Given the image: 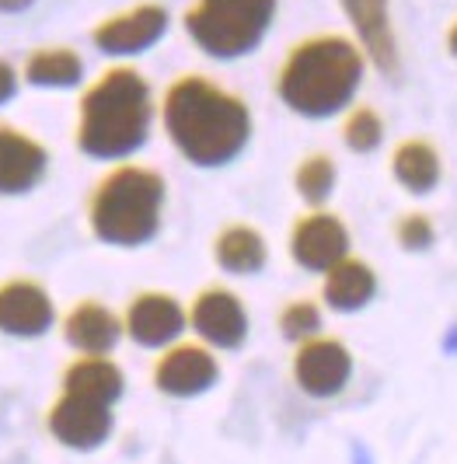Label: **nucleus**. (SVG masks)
I'll use <instances>...</instances> for the list:
<instances>
[{"mask_svg":"<svg viewBox=\"0 0 457 464\" xmlns=\"http://www.w3.org/2000/svg\"><path fill=\"white\" fill-rule=\"evenodd\" d=\"M160 126L189 164L224 168L252 140V109L203 73H182L160 98Z\"/></svg>","mask_w":457,"mask_h":464,"instance_id":"f257e3e1","label":"nucleus"},{"mask_svg":"<svg viewBox=\"0 0 457 464\" xmlns=\"http://www.w3.org/2000/svg\"><path fill=\"white\" fill-rule=\"evenodd\" d=\"M366 73L364 49L343 32H318L290 46L276 73L279 102L304 119H328L353 105Z\"/></svg>","mask_w":457,"mask_h":464,"instance_id":"f03ea898","label":"nucleus"},{"mask_svg":"<svg viewBox=\"0 0 457 464\" xmlns=\"http://www.w3.org/2000/svg\"><path fill=\"white\" fill-rule=\"evenodd\" d=\"M154 126V92L137 67H109L88 84L77 109V147L98 161H126Z\"/></svg>","mask_w":457,"mask_h":464,"instance_id":"7ed1b4c3","label":"nucleus"},{"mask_svg":"<svg viewBox=\"0 0 457 464\" xmlns=\"http://www.w3.org/2000/svg\"><path fill=\"white\" fill-rule=\"evenodd\" d=\"M164 175L147 164H115L94 186L88 203L92 234L115 248H140L160 231L164 213Z\"/></svg>","mask_w":457,"mask_h":464,"instance_id":"20e7f679","label":"nucleus"},{"mask_svg":"<svg viewBox=\"0 0 457 464\" xmlns=\"http://www.w3.org/2000/svg\"><path fill=\"white\" fill-rule=\"evenodd\" d=\"M279 0H192L182 14L192 46L213 60H238L262 46Z\"/></svg>","mask_w":457,"mask_h":464,"instance_id":"39448f33","label":"nucleus"},{"mask_svg":"<svg viewBox=\"0 0 457 464\" xmlns=\"http://www.w3.org/2000/svg\"><path fill=\"white\" fill-rule=\"evenodd\" d=\"M171 14L158 0H140L126 11H115L109 18L92 28V43L105 56H140L147 49H154L168 35Z\"/></svg>","mask_w":457,"mask_h":464,"instance_id":"423d86ee","label":"nucleus"},{"mask_svg":"<svg viewBox=\"0 0 457 464\" xmlns=\"http://www.w3.org/2000/svg\"><path fill=\"white\" fill-rule=\"evenodd\" d=\"M185 318L209 349H238L248 339V307L228 286H203L185 307Z\"/></svg>","mask_w":457,"mask_h":464,"instance_id":"0eeeda50","label":"nucleus"},{"mask_svg":"<svg viewBox=\"0 0 457 464\" xmlns=\"http://www.w3.org/2000/svg\"><path fill=\"white\" fill-rule=\"evenodd\" d=\"M290 258L307 273H328L349 256V227L332 209H307L290 227Z\"/></svg>","mask_w":457,"mask_h":464,"instance_id":"6e6552de","label":"nucleus"},{"mask_svg":"<svg viewBox=\"0 0 457 464\" xmlns=\"http://www.w3.org/2000/svg\"><path fill=\"white\" fill-rule=\"evenodd\" d=\"M343 14L353 28V43L364 49L366 63L377 67L384 77H398L402 49L391 22V0H339Z\"/></svg>","mask_w":457,"mask_h":464,"instance_id":"1a4fd4ad","label":"nucleus"},{"mask_svg":"<svg viewBox=\"0 0 457 464\" xmlns=\"http://www.w3.org/2000/svg\"><path fill=\"white\" fill-rule=\"evenodd\" d=\"M349 373H353V356H349V346L335 335H315L300 343L294 353V381L304 395H339L349 384Z\"/></svg>","mask_w":457,"mask_h":464,"instance_id":"9d476101","label":"nucleus"},{"mask_svg":"<svg viewBox=\"0 0 457 464\" xmlns=\"http://www.w3.org/2000/svg\"><path fill=\"white\" fill-rule=\"evenodd\" d=\"M220 377V363L213 349L203 343H171L154 363V384L158 392L171 398H192L213 388Z\"/></svg>","mask_w":457,"mask_h":464,"instance_id":"9b49d317","label":"nucleus"},{"mask_svg":"<svg viewBox=\"0 0 457 464\" xmlns=\"http://www.w3.org/2000/svg\"><path fill=\"white\" fill-rule=\"evenodd\" d=\"M189 325L185 318V307L175 294H164V290H143L137 294L130 307H126V318H122V332L147 349H168L182 328Z\"/></svg>","mask_w":457,"mask_h":464,"instance_id":"f8f14e48","label":"nucleus"},{"mask_svg":"<svg viewBox=\"0 0 457 464\" xmlns=\"http://www.w3.org/2000/svg\"><path fill=\"white\" fill-rule=\"evenodd\" d=\"M53 318H56V307L43 283H35V279L0 283V332L32 339V335L49 332Z\"/></svg>","mask_w":457,"mask_h":464,"instance_id":"ddd939ff","label":"nucleus"},{"mask_svg":"<svg viewBox=\"0 0 457 464\" xmlns=\"http://www.w3.org/2000/svg\"><path fill=\"white\" fill-rule=\"evenodd\" d=\"M49 430L53 437L67 447L77 450H92L98 443H105V437L112 433V405L102 401H88L77 395H60V401L49 412Z\"/></svg>","mask_w":457,"mask_h":464,"instance_id":"4468645a","label":"nucleus"},{"mask_svg":"<svg viewBox=\"0 0 457 464\" xmlns=\"http://www.w3.org/2000/svg\"><path fill=\"white\" fill-rule=\"evenodd\" d=\"M49 150L18 126L0 122V196L28 192L46 175Z\"/></svg>","mask_w":457,"mask_h":464,"instance_id":"2eb2a0df","label":"nucleus"},{"mask_svg":"<svg viewBox=\"0 0 457 464\" xmlns=\"http://www.w3.org/2000/svg\"><path fill=\"white\" fill-rule=\"evenodd\" d=\"M391 175L412 196L433 192L440 186V179H443V158H440L433 140L426 137L398 140L394 150H391Z\"/></svg>","mask_w":457,"mask_h":464,"instance_id":"dca6fc26","label":"nucleus"},{"mask_svg":"<svg viewBox=\"0 0 457 464\" xmlns=\"http://www.w3.org/2000/svg\"><path fill=\"white\" fill-rule=\"evenodd\" d=\"M374 294H377V273H374L370 262L356 256H345L343 262H335L325 273V283H321L325 307L343 311V314H353V311L366 307L374 301Z\"/></svg>","mask_w":457,"mask_h":464,"instance_id":"f3484780","label":"nucleus"},{"mask_svg":"<svg viewBox=\"0 0 457 464\" xmlns=\"http://www.w3.org/2000/svg\"><path fill=\"white\" fill-rule=\"evenodd\" d=\"M63 335L70 346L81 349L84 356H105L122 335V318H115V311H109L105 304L81 301L67 314Z\"/></svg>","mask_w":457,"mask_h":464,"instance_id":"a211bd4d","label":"nucleus"},{"mask_svg":"<svg viewBox=\"0 0 457 464\" xmlns=\"http://www.w3.org/2000/svg\"><path fill=\"white\" fill-rule=\"evenodd\" d=\"M213 258L224 273L252 276L269 262V245H266L262 231L252 224H228L213 237Z\"/></svg>","mask_w":457,"mask_h":464,"instance_id":"6ab92c4d","label":"nucleus"},{"mask_svg":"<svg viewBox=\"0 0 457 464\" xmlns=\"http://www.w3.org/2000/svg\"><path fill=\"white\" fill-rule=\"evenodd\" d=\"M63 392L88 401L112 405L122 395V371L115 367L109 356H81L77 363H70L63 373Z\"/></svg>","mask_w":457,"mask_h":464,"instance_id":"aec40b11","label":"nucleus"},{"mask_svg":"<svg viewBox=\"0 0 457 464\" xmlns=\"http://www.w3.org/2000/svg\"><path fill=\"white\" fill-rule=\"evenodd\" d=\"M22 73L35 88H73L84 81V60L70 46H43L28 53Z\"/></svg>","mask_w":457,"mask_h":464,"instance_id":"412c9836","label":"nucleus"},{"mask_svg":"<svg viewBox=\"0 0 457 464\" xmlns=\"http://www.w3.org/2000/svg\"><path fill=\"white\" fill-rule=\"evenodd\" d=\"M335 182H339V168L332 161V154H307L294 168V188L300 199L315 209L328 203V196L335 192Z\"/></svg>","mask_w":457,"mask_h":464,"instance_id":"4be33fe9","label":"nucleus"},{"mask_svg":"<svg viewBox=\"0 0 457 464\" xmlns=\"http://www.w3.org/2000/svg\"><path fill=\"white\" fill-rule=\"evenodd\" d=\"M343 143L353 154H374L384 143V119L370 105H349L343 119Z\"/></svg>","mask_w":457,"mask_h":464,"instance_id":"5701e85b","label":"nucleus"},{"mask_svg":"<svg viewBox=\"0 0 457 464\" xmlns=\"http://www.w3.org/2000/svg\"><path fill=\"white\" fill-rule=\"evenodd\" d=\"M279 332L290 343H297V346L307 343V339H315V335H321V307L315 301H307V297L283 304V311H279Z\"/></svg>","mask_w":457,"mask_h":464,"instance_id":"b1692460","label":"nucleus"},{"mask_svg":"<svg viewBox=\"0 0 457 464\" xmlns=\"http://www.w3.org/2000/svg\"><path fill=\"white\" fill-rule=\"evenodd\" d=\"M394 241H398V248H405V252H426V248H433V241H436L433 217L423 213V209H405V213L394 220Z\"/></svg>","mask_w":457,"mask_h":464,"instance_id":"393cba45","label":"nucleus"},{"mask_svg":"<svg viewBox=\"0 0 457 464\" xmlns=\"http://www.w3.org/2000/svg\"><path fill=\"white\" fill-rule=\"evenodd\" d=\"M15 92H18V70L11 67L7 60H0V105L11 102Z\"/></svg>","mask_w":457,"mask_h":464,"instance_id":"a878e982","label":"nucleus"},{"mask_svg":"<svg viewBox=\"0 0 457 464\" xmlns=\"http://www.w3.org/2000/svg\"><path fill=\"white\" fill-rule=\"evenodd\" d=\"M35 0H0V11L4 14H18V11H28Z\"/></svg>","mask_w":457,"mask_h":464,"instance_id":"bb28decb","label":"nucleus"},{"mask_svg":"<svg viewBox=\"0 0 457 464\" xmlns=\"http://www.w3.org/2000/svg\"><path fill=\"white\" fill-rule=\"evenodd\" d=\"M443 43H447V53L457 60V18L451 24H447V35H443Z\"/></svg>","mask_w":457,"mask_h":464,"instance_id":"cd10ccee","label":"nucleus"}]
</instances>
